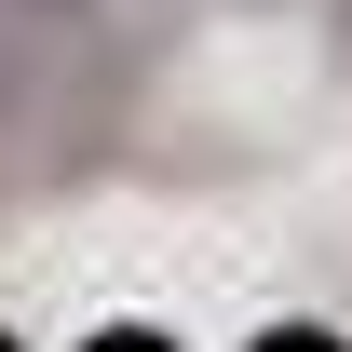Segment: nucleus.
Masks as SVG:
<instances>
[{
    "instance_id": "20e7f679",
    "label": "nucleus",
    "mask_w": 352,
    "mask_h": 352,
    "mask_svg": "<svg viewBox=\"0 0 352 352\" xmlns=\"http://www.w3.org/2000/svg\"><path fill=\"white\" fill-rule=\"evenodd\" d=\"M28 14H82V0H28Z\"/></svg>"
},
{
    "instance_id": "7ed1b4c3",
    "label": "nucleus",
    "mask_w": 352,
    "mask_h": 352,
    "mask_svg": "<svg viewBox=\"0 0 352 352\" xmlns=\"http://www.w3.org/2000/svg\"><path fill=\"white\" fill-rule=\"evenodd\" d=\"M95 352H163V339H95Z\"/></svg>"
},
{
    "instance_id": "f03ea898",
    "label": "nucleus",
    "mask_w": 352,
    "mask_h": 352,
    "mask_svg": "<svg viewBox=\"0 0 352 352\" xmlns=\"http://www.w3.org/2000/svg\"><path fill=\"white\" fill-rule=\"evenodd\" d=\"M271 352H339V339H271Z\"/></svg>"
},
{
    "instance_id": "f257e3e1",
    "label": "nucleus",
    "mask_w": 352,
    "mask_h": 352,
    "mask_svg": "<svg viewBox=\"0 0 352 352\" xmlns=\"http://www.w3.org/2000/svg\"><path fill=\"white\" fill-rule=\"evenodd\" d=\"M14 95H28V68H14V41H0V109H14Z\"/></svg>"
}]
</instances>
